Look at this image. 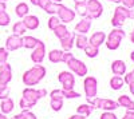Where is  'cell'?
I'll return each instance as SVG.
<instances>
[{
	"label": "cell",
	"instance_id": "6da1fadb",
	"mask_svg": "<svg viewBox=\"0 0 134 119\" xmlns=\"http://www.w3.org/2000/svg\"><path fill=\"white\" fill-rule=\"evenodd\" d=\"M47 95V90L46 88H40V90H35L32 87H27L23 90L21 94V99L19 102L21 110H30L31 107H34L39 99L44 98Z\"/></svg>",
	"mask_w": 134,
	"mask_h": 119
},
{
	"label": "cell",
	"instance_id": "7a4b0ae2",
	"mask_svg": "<svg viewBox=\"0 0 134 119\" xmlns=\"http://www.w3.org/2000/svg\"><path fill=\"white\" fill-rule=\"evenodd\" d=\"M44 76H46V68L40 64H36L23 74V83L28 87H32V86H36Z\"/></svg>",
	"mask_w": 134,
	"mask_h": 119
},
{
	"label": "cell",
	"instance_id": "3957f363",
	"mask_svg": "<svg viewBox=\"0 0 134 119\" xmlns=\"http://www.w3.org/2000/svg\"><path fill=\"white\" fill-rule=\"evenodd\" d=\"M126 19H134V8H126L124 5H118L114 9V15L111 17V24L114 28H122Z\"/></svg>",
	"mask_w": 134,
	"mask_h": 119
},
{
	"label": "cell",
	"instance_id": "277c9868",
	"mask_svg": "<svg viewBox=\"0 0 134 119\" xmlns=\"http://www.w3.org/2000/svg\"><path fill=\"white\" fill-rule=\"evenodd\" d=\"M125 36H126V34L122 28H114L107 35V38H106L107 40H105V44L107 46V48L110 51H115V50L119 48L121 41L125 39Z\"/></svg>",
	"mask_w": 134,
	"mask_h": 119
},
{
	"label": "cell",
	"instance_id": "5b68a950",
	"mask_svg": "<svg viewBox=\"0 0 134 119\" xmlns=\"http://www.w3.org/2000/svg\"><path fill=\"white\" fill-rule=\"evenodd\" d=\"M88 103L94 106V109H100L105 111H114L118 109V102L113 99H103V98H93L88 99Z\"/></svg>",
	"mask_w": 134,
	"mask_h": 119
},
{
	"label": "cell",
	"instance_id": "8992f818",
	"mask_svg": "<svg viewBox=\"0 0 134 119\" xmlns=\"http://www.w3.org/2000/svg\"><path fill=\"white\" fill-rule=\"evenodd\" d=\"M67 66H69L70 71L74 72L75 75H78V76H86L87 75V66L79 59H75L74 56L66 63Z\"/></svg>",
	"mask_w": 134,
	"mask_h": 119
},
{
	"label": "cell",
	"instance_id": "52a82bcc",
	"mask_svg": "<svg viewBox=\"0 0 134 119\" xmlns=\"http://www.w3.org/2000/svg\"><path fill=\"white\" fill-rule=\"evenodd\" d=\"M86 8H87V16L91 19L100 17V15L103 12V7H102L99 0H87Z\"/></svg>",
	"mask_w": 134,
	"mask_h": 119
},
{
	"label": "cell",
	"instance_id": "ba28073f",
	"mask_svg": "<svg viewBox=\"0 0 134 119\" xmlns=\"http://www.w3.org/2000/svg\"><path fill=\"white\" fill-rule=\"evenodd\" d=\"M83 86H85V92H86V98L87 99H93L97 96L98 94V82L94 76H86L85 82H83Z\"/></svg>",
	"mask_w": 134,
	"mask_h": 119
},
{
	"label": "cell",
	"instance_id": "9c48e42d",
	"mask_svg": "<svg viewBox=\"0 0 134 119\" xmlns=\"http://www.w3.org/2000/svg\"><path fill=\"white\" fill-rule=\"evenodd\" d=\"M57 16L60 19V21H63L64 24H67V23L74 21V19H75V11H72L71 8L66 7L63 4H60L58 11H57Z\"/></svg>",
	"mask_w": 134,
	"mask_h": 119
},
{
	"label": "cell",
	"instance_id": "30bf717a",
	"mask_svg": "<svg viewBox=\"0 0 134 119\" xmlns=\"http://www.w3.org/2000/svg\"><path fill=\"white\" fill-rule=\"evenodd\" d=\"M46 56V46L42 40L38 41V44L35 46V48H32V53H31V60L36 64H40L44 60Z\"/></svg>",
	"mask_w": 134,
	"mask_h": 119
},
{
	"label": "cell",
	"instance_id": "8fae6325",
	"mask_svg": "<svg viewBox=\"0 0 134 119\" xmlns=\"http://www.w3.org/2000/svg\"><path fill=\"white\" fill-rule=\"evenodd\" d=\"M58 79H59V82L63 86V90H71V88H74V86H75V76H74L72 72H70V71H62L59 74Z\"/></svg>",
	"mask_w": 134,
	"mask_h": 119
},
{
	"label": "cell",
	"instance_id": "7c38bea8",
	"mask_svg": "<svg viewBox=\"0 0 134 119\" xmlns=\"http://www.w3.org/2000/svg\"><path fill=\"white\" fill-rule=\"evenodd\" d=\"M23 47V40H21V36L18 35H9L5 40V50L7 51H16L19 48Z\"/></svg>",
	"mask_w": 134,
	"mask_h": 119
},
{
	"label": "cell",
	"instance_id": "4fadbf2b",
	"mask_svg": "<svg viewBox=\"0 0 134 119\" xmlns=\"http://www.w3.org/2000/svg\"><path fill=\"white\" fill-rule=\"evenodd\" d=\"M11 79H12V68L8 63H5L0 67V84L7 86L11 82Z\"/></svg>",
	"mask_w": 134,
	"mask_h": 119
},
{
	"label": "cell",
	"instance_id": "5bb4252c",
	"mask_svg": "<svg viewBox=\"0 0 134 119\" xmlns=\"http://www.w3.org/2000/svg\"><path fill=\"white\" fill-rule=\"evenodd\" d=\"M74 39H75V32H69V31L63 38L59 39L63 51H70L74 47Z\"/></svg>",
	"mask_w": 134,
	"mask_h": 119
},
{
	"label": "cell",
	"instance_id": "9a60e30c",
	"mask_svg": "<svg viewBox=\"0 0 134 119\" xmlns=\"http://www.w3.org/2000/svg\"><path fill=\"white\" fill-rule=\"evenodd\" d=\"M91 20L93 19H90V17H82V20L78 21V24L75 26V32L86 35L87 32L90 31V28H91V23H93Z\"/></svg>",
	"mask_w": 134,
	"mask_h": 119
},
{
	"label": "cell",
	"instance_id": "2e32d148",
	"mask_svg": "<svg viewBox=\"0 0 134 119\" xmlns=\"http://www.w3.org/2000/svg\"><path fill=\"white\" fill-rule=\"evenodd\" d=\"M105 40H106V34H105V32L97 31V32H94V34L90 36V39H88V44H91V46L99 48V46L103 44Z\"/></svg>",
	"mask_w": 134,
	"mask_h": 119
},
{
	"label": "cell",
	"instance_id": "e0dca14e",
	"mask_svg": "<svg viewBox=\"0 0 134 119\" xmlns=\"http://www.w3.org/2000/svg\"><path fill=\"white\" fill-rule=\"evenodd\" d=\"M21 21H23V24L26 26L27 29H36L39 27V24H40L39 23V17L35 16V15H26Z\"/></svg>",
	"mask_w": 134,
	"mask_h": 119
},
{
	"label": "cell",
	"instance_id": "ac0fdd59",
	"mask_svg": "<svg viewBox=\"0 0 134 119\" xmlns=\"http://www.w3.org/2000/svg\"><path fill=\"white\" fill-rule=\"evenodd\" d=\"M111 71L114 75H125L126 74V64L122 60H114L111 63Z\"/></svg>",
	"mask_w": 134,
	"mask_h": 119
},
{
	"label": "cell",
	"instance_id": "d6986e66",
	"mask_svg": "<svg viewBox=\"0 0 134 119\" xmlns=\"http://www.w3.org/2000/svg\"><path fill=\"white\" fill-rule=\"evenodd\" d=\"M117 102H118V104H119L121 107H125L126 110H131V111H134V102L129 98L127 95H121Z\"/></svg>",
	"mask_w": 134,
	"mask_h": 119
},
{
	"label": "cell",
	"instance_id": "ffe728a7",
	"mask_svg": "<svg viewBox=\"0 0 134 119\" xmlns=\"http://www.w3.org/2000/svg\"><path fill=\"white\" fill-rule=\"evenodd\" d=\"M14 100L11 99V98H5V99H2V104H0V110H2L3 114H9V112H12L14 110Z\"/></svg>",
	"mask_w": 134,
	"mask_h": 119
},
{
	"label": "cell",
	"instance_id": "44dd1931",
	"mask_svg": "<svg viewBox=\"0 0 134 119\" xmlns=\"http://www.w3.org/2000/svg\"><path fill=\"white\" fill-rule=\"evenodd\" d=\"M88 44V39L86 35L83 34H76L75 35V39H74V46L79 50H83L86 46Z\"/></svg>",
	"mask_w": 134,
	"mask_h": 119
},
{
	"label": "cell",
	"instance_id": "7402d4cb",
	"mask_svg": "<svg viewBox=\"0 0 134 119\" xmlns=\"http://www.w3.org/2000/svg\"><path fill=\"white\" fill-rule=\"evenodd\" d=\"M93 111H94V106L90 104V103H83L81 106H78V109H76V112L78 114H81V115H83L86 118L90 116Z\"/></svg>",
	"mask_w": 134,
	"mask_h": 119
},
{
	"label": "cell",
	"instance_id": "603a6c76",
	"mask_svg": "<svg viewBox=\"0 0 134 119\" xmlns=\"http://www.w3.org/2000/svg\"><path fill=\"white\" fill-rule=\"evenodd\" d=\"M124 84H125L124 78L119 76V75H114V76L110 79V87L113 88V90H115V91L121 90L122 87H124Z\"/></svg>",
	"mask_w": 134,
	"mask_h": 119
},
{
	"label": "cell",
	"instance_id": "cb8c5ba5",
	"mask_svg": "<svg viewBox=\"0 0 134 119\" xmlns=\"http://www.w3.org/2000/svg\"><path fill=\"white\" fill-rule=\"evenodd\" d=\"M21 40H23V47L28 48V50L35 48V46L38 44V41H39V39L34 38V36H21Z\"/></svg>",
	"mask_w": 134,
	"mask_h": 119
},
{
	"label": "cell",
	"instance_id": "d4e9b609",
	"mask_svg": "<svg viewBox=\"0 0 134 119\" xmlns=\"http://www.w3.org/2000/svg\"><path fill=\"white\" fill-rule=\"evenodd\" d=\"M63 56V50H52L48 52V59L51 63H60Z\"/></svg>",
	"mask_w": 134,
	"mask_h": 119
},
{
	"label": "cell",
	"instance_id": "484cf974",
	"mask_svg": "<svg viewBox=\"0 0 134 119\" xmlns=\"http://www.w3.org/2000/svg\"><path fill=\"white\" fill-rule=\"evenodd\" d=\"M15 12H16V15H18L19 17L23 19V17H24L26 15H28V12H30L28 4H27V3H19V4L16 5V8H15Z\"/></svg>",
	"mask_w": 134,
	"mask_h": 119
},
{
	"label": "cell",
	"instance_id": "4316f807",
	"mask_svg": "<svg viewBox=\"0 0 134 119\" xmlns=\"http://www.w3.org/2000/svg\"><path fill=\"white\" fill-rule=\"evenodd\" d=\"M12 32H14V35L23 36L26 32H27V28L23 24V21H16V23L14 24V27H12Z\"/></svg>",
	"mask_w": 134,
	"mask_h": 119
},
{
	"label": "cell",
	"instance_id": "83f0119b",
	"mask_svg": "<svg viewBox=\"0 0 134 119\" xmlns=\"http://www.w3.org/2000/svg\"><path fill=\"white\" fill-rule=\"evenodd\" d=\"M85 53H86V56L88 58H97L98 56V53H99V48L98 47H94L91 44H87L85 48H83Z\"/></svg>",
	"mask_w": 134,
	"mask_h": 119
},
{
	"label": "cell",
	"instance_id": "f1b7e54d",
	"mask_svg": "<svg viewBox=\"0 0 134 119\" xmlns=\"http://www.w3.org/2000/svg\"><path fill=\"white\" fill-rule=\"evenodd\" d=\"M52 31H54V35L57 36L58 39H60V38H63V36L67 34V31H69V29H67V27H66V24H64V23H60L59 26L55 27Z\"/></svg>",
	"mask_w": 134,
	"mask_h": 119
},
{
	"label": "cell",
	"instance_id": "f546056e",
	"mask_svg": "<svg viewBox=\"0 0 134 119\" xmlns=\"http://www.w3.org/2000/svg\"><path fill=\"white\" fill-rule=\"evenodd\" d=\"M63 100L64 99H60V98H52L51 102H50V106L54 111H60L62 107H63Z\"/></svg>",
	"mask_w": 134,
	"mask_h": 119
},
{
	"label": "cell",
	"instance_id": "4dcf8cb0",
	"mask_svg": "<svg viewBox=\"0 0 134 119\" xmlns=\"http://www.w3.org/2000/svg\"><path fill=\"white\" fill-rule=\"evenodd\" d=\"M75 9H76V14L81 15L82 17H88V16H87L86 2H85V3H75ZM90 19H91V17H90Z\"/></svg>",
	"mask_w": 134,
	"mask_h": 119
},
{
	"label": "cell",
	"instance_id": "1f68e13d",
	"mask_svg": "<svg viewBox=\"0 0 134 119\" xmlns=\"http://www.w3.org/2000/svg\"><path fill=\"white\" fill-rule=\"evenodd\" d=\"M59 5H60V3H54V2H50L43 11H46V12H47V14H50V15H57V11H58Z\"/></svg>",
	"mask_w": 134,
	"mask_h": 119
},
{
	"label": "cell",
	"instance_id": "d6a6232c",
	"mask_svg": "<svg viewBox=\"0 0 134 119\" xmlns=\"http://www.w3.org/2000/svg\"><path fill=\"white\" fill-rule=\"evenodd\" d=\"M63 96L64 99H74V98H81V94L74 91V88H71V90H63Z\"/></svg>",
	"mask_w": 134,
	"mask_h": 119
},
{
	"label": "cell",
	"instance_id": "836d02e7",
	"mask_svg": "<svg viewBox=\"0 0 134 119\" xmlns=\"http://www.w3.org/2000/svg\"><path fill=\"white\" fill-rule=\"evenodd\" d=\"M11 23V17L9 15L5 12V11H2L0 12V27H5Z\"/></svg>",
	"mask_w": 134,
	"mask_h": 119
},
{
	"label": "cell",
	"instance_id": "e575fe53",
	"mask_svg": "<svg viewBox=\"0 0 134 119\" xmlns=\"http://www.w3.org/2000/svg\"><path fill=\"white\" fill-rule=\"evenodd\" d=\"M60 23H62V21H60V19H59L57 15H51V16H50V19H48V28L52 31L55 27L59 26Z\"/></svg>",
	"mask_w": 134,
	"mask_h": 119
},
{
	"label": "cell",
	"instance_id": "d590c367",
	"mask_svg": "<svg viewBox=\"0 0 134 119\" xmlns=\"http://www.w3.org/2000/svg\"><path fill=\"white\" fill-rule=\"evenodd\" d=\"M8 52H9V51H7L5 47H4V48H3V47L0 48V67L8 62V55H9Z\"/></svg>",
	"mask_w": 134,
	"mask_h": 119
},
{
	"label": "cell",
	"instance_id": "8d00e7d4",
	"mask_svg": "<svg viewBox=\"0 0 134 119\" xmlns=\"http://www.w3.org/2000/svg\"><path fill=\"white\" fill-rule=\"evenodd\" d=\"M9 96V88L8 86L4 84H0V99H5Z\"/></svg>",
	"mask_w": 134,
	"mask_h": 119
},
{
	"label": "cell",
	"instance_id": "74e56055",
	"mask_svg": "<svg viewBox=\"0 0 134 119\" xmlns=\"http://www.w3.org/2000/svg\"><path fill=\"white\" fill-rule=\"evenodd\" d=\"M20 115H21V118H23V119H38L36 115L34 114V112H31L30 110H21Z\"/></svg>",
	"mask_w": 134,
	"mask_h": 119
},
{
	"label": "cell",
	"instance_id": "f35d334b",
	"mask_svg": "<svg viewBox=\"0 0 134 119\" xmlns=\"http://www.w3.org/2000/svg\"><path fill=\"white\" fill-rule=\"evenodd\" d=\"M100 119H118V118L113 111H105L102 115H100Z\"/></svg>",
	"mask_w": 134,
	"mask_h": 119
},
{
	"label": "cell",
	"instance_id": "ab89813d",
	"mask_svg": "<svg viewBox=\"0 0 134 119\" xmlns=\"http://www.w3.org/2000/svg\"><path fill=\"white\" fill-rule=\"evenodd\" d=\"M74 55H72V53L70 52V51H63V56H62V62L63 63H67V62H69L71 58H72Z\"/></svg>",
	"mask_w": 134,
	"mask_h": 119
},
{
	"label": "cell",
	"instance_id": "60d3db41",
	"mask_svg": "<svg viewBox=\"0 0 134 119\" xmlns=\"http://www.w3.org/2000/svg\"><path fill=\"white\" fill-rule=\"evenodd\" d=\"M124 82L125 83H131V82H134V74L133 72H127V74H125V78H124Z\"/></svg>",
	"mask_w": 134,
	"mask_h": 119
},
{
	"label": "cell",
	"instance_id": "b9f144b4",
	"mask_svg": "<svg viewBox=\"0 0 134 119\" xmlns=\"http://www.w3.org/2000/svg\"><path fill=\"white\" fill-rule=\"evenodd\" d=\"M121 3H122V5L126 7V8H130V9L134 8V0H122Z\"/></svg>",
	"mask_w": 134,
	"mask_h": 119
},
{
	"label": "cell",
	"instance_id": "7bdbcfd3",
	"mask_svg": "<svg viewBox=\"0 0 134 119\" xmlns=\"http://www.w3.org/2000/svg\"><path fill=\"white\" fill-rule=\"evenodd\" d=\"M121 119H134V111H131V110H126L124 118H121Z\"/></svg>",
	"mask_w": 134,
	"mask_h": 119
},
{
	"label": "cell",
	"instance_id": "ee69618b",
	"mask_svg": "<svg viewBox=\"0 0 134 119\" xmlns=\"http://www.w3.org/2000/svg\"><path fill=\"white\" fill-rule=\"evenodd\" d=\"M51 2V0H39V3H38V7H40L42 9L46 8V5Z\"/></svg>",
	"mask_w": 134,
	"mask_h": 119
},
{
	"label": "cell",
	"instance_id": "f6af8a7d",
	"mask_svg": "<svg viewBox=\"0 0 134 119\" xmlns=\"http://www.w3.org/2000/svg\"><path fill=\"white\" fill-rule=\"evenodd\" d=\"M69 119H86V116H83V115H81V114H76V115L70 116Z\"/></svg>",
	"mask_w": 134,
	"mask_h": 119
},
{
	"label": "cell",
	"instance_id": "bcb514c9",
	"mask_svg": "<svg viewBox=\"0 0 134 119\" xmlns=\"http://www.w3.org/2000/svg\"><path fill=\"white\" fill-rule=\"evenodd\" d=\"M5 9H7L5 2H2V0H0V12H2V11H5Z\"/></svg>",
	"mask_w": 134,
	"mask_h": 119
},
{
	"label": "cell",
	"instance_id": "7dc6e473",
	"mask_svg": "<svg viewBox=\"0 0 134 119\" xmlns=\"http://www.w3.org/2000/svg\"><path fill=\"white\" fill-rule=\"evenodd\" d=\"M129 87H130V92H131V94H133V96H134V82L129 83Z\"/></svg>",
	"mask_w": 134,
	"mask_h": 119
},
{
	"label": "cell",
	"instance_id": "c3c4849f",
	"mask_svg": "<svg viewBox=\"0 0 134 119\" xmlns=\"http://www.w3.org/2000/svg\"><path fill=\"white\" fill-rule=\"evenodd\" d=\"M130 41H131L133 44H134V29H133V32L130 34Z\"/></svg>",
	"mask_w": 134,
	"mask_h": 119
},
{
	"label": "cell",
	"instance_id": "681fc988",
	"mask_svg": "<svg viewBox=\"0 0 134 119\" xmlns=\"http://www.w3.org/2000/svg\"><path fill=\"white\" fill-rule=\"evenodd\" d=\"M30 2H31V4H32V5H38L39 0H30Z\"/></svg>",
	"mask_w": 134,
	"mask_h": 119
},
{
	"label": "cell",
	"instance_id": "f907efd6",
	"mask_svg": "<svg viewBox=\"0 0 134 119\" xmlns=\"http://www.w3.org/2000/svg\"><path fill=\"white\" fill-rule=\"evenodd\" d=\"M0 119H8V118H7V115H5V114L0 112Z\"/></svg>",
	"mask_w": 134,
	"mask_h": 119
},
{
	"label": "cell",
	"instance_id": "816d5d0a",
	"mask_svg": "<svg viewBox=\"0 0 134 119\" xmlns=\"http://www.w3.org/2000/svg\"><path fill=\"white\" fill-rule=\"evenodd\" d=\"M87 0H74V3H85Z\"/></svg>",
	"mask_w": 134,
	"mask_h": 119
},
{
	"label": "cell",
	"instance_id": "f5cc1de1",
	"mask_svg": "<svg viewBox=\"0 0 134 119\" xmlns=\"http://www.w3.org/2000/svg\"><path fill=\"white\" fill-rule=\"evenodd\" d=\"M109 2H113V3H117V4H119L122 0H109Z\"/></svg>",
	"mask_w": 134,
	"mask_h": 119
},
{
	"label": "cell",
	"instance_id": "db71d44e",
	"mask_svg": "<svg viewBox=\"0 0 134 119\" xmlns=\"http://www.w3.org/2000/svg\"><path fill=\"white\" fill-rule=\"evenodd\" d=\"M130 59H131V60H133V62H134V51H133V52H131V53H130Z\"/></svg>",
	"mask_w": 134,
	"mask_h": 119
},
{
	"label": "cell",
	"instance_id": "11a10c76",
	"mask_svg": "<svg viewBox=\"0 0 134 119\" xmlns=\"http://www.w3.org/2000/svg\"><path fill=\"white\" fill-rule=\"evenodd\" d=\"M51 2H54V3H62V0H51Z\"/></svg>",
	"mask_w": 134,
	"mask_h": 119
},
{
	"label": "cell",
	"instance_id": "9f6ffc18",
	"mask_svg": "<svg viewBox=\"0 0 134 119\" xmlns=\"http://www.w3.org/2000/svg\"><path fill=\"white\" fill-rule=\"evenodd\" d=\"M2 2H8V0H2Z\"/></svg>",
	"mask_w": 134,
	"mask_h": 119
},
{
	"label": "cell",
	"instance_id": "6f0895ef",
	"mask_svg": "<svg viewBox=\"0 0 134 119\" xmlns=\"http://www.w3.org/2000/svg\"><path fill=\"white\" fill-rule=\"evenodd\" d=\"M131 72H133V74H134V70H133V71H131Z\"/></svg>",
	"mask_w": 134,
	"mask_h": 119
}]
</instances>
